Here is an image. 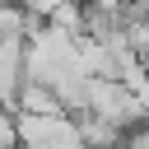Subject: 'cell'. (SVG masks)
Wrapping results in <instances>:
<instances>
[{
	"label": "cell",
	"instance_id": "6da1fadb",
	"mask_svg": "<svg viewBox=\"0 0 149 149\" xmlns=\"http://www.w3.org/2000/svg\"><path fill=\"white\" fill-rule=\"evenodd\" d=\"M0 149H19V130H14V112L0 107Z\"/></svg>",
	"mask_w": 149,
	"mask_h": 149
}]
</instances>
